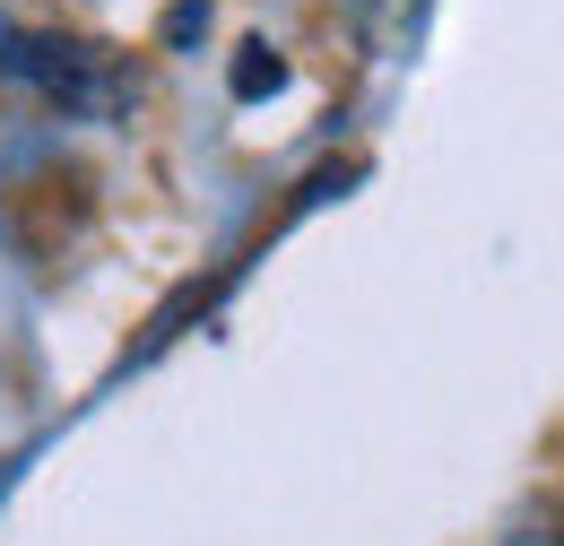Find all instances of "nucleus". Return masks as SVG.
<instances>
[{
  "instance_id": "1",
  "label": "nucleus",
  "mask_w": 564,
  "mask_h": 546,
  "mask_svg": "<svg viewBox=\"0 0 564 546\" xmlns=\"http://www.w3.org/2000/svg\"><path fill=\"white\" fill-rule=\"evenodd\" d=\"M0 78L62 105L70 122H105L131 105V78L105 62L96 44H70V35H35V26H0Z\"/></svg>"
},
{
  "instance_id": "2",
  "label": "nucleus",
  "mask_w": 564,
  "mask_h": 546,
  "mask_svg": "<svg viewBox=\"0 0 564 546\" xmlns=\"http://www.w3.org/2000/svg\"><path fill=\"white\" fill-rule=\"evenodd\" d=\"M286 78V62L270 53V44H243V62H235V96H270Z\"/></svg>"
},
{
  "instance_id": "3",
  "label": "nucleus",
  "mask_w": 564,
  "mask_h": 546,
  "mask_svg": "<svg viewBox=\"0 0 564 546\" xmlns=\"http://www.w3.org/2000/svg\"><path fill=\"white\" fill-rule=\"evenodd\" d=\"M200 26H209V9H192V0H183V9L165 18V35H174V44H183V35H200Z\"/></svg>"
}]
</instances>
